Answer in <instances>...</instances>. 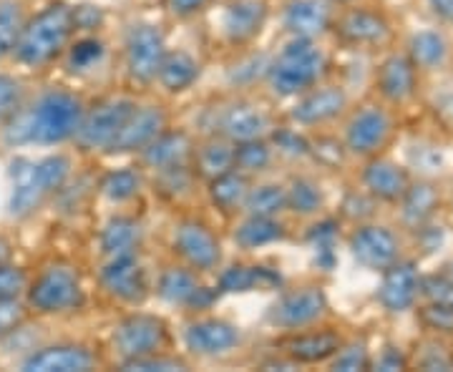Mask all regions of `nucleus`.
I'll list each match as a JSON object with an SVG mask.
<instances>
[{"label":"nucleus","instance_id":"f257e3e1","mask_svg":"<svg viewBox=\"0 0 453 372\" xmlns=\"http://www.w3.org/2000/svg\"><path fill=\"white\" fill-rule=\"evenodd\" d=\"M86 106L76 94L65 88H50L23 106L11 121H5V144L53 146L76 136Z\"/></svg>","mask_w":453,"mask_h":372},{"label":"nucleus","instance_id":"f03ea898","mask_svg":"<svg viewBox=\"0 0 453 372\" xmlns=\"http://www.w3.org/2000/svg\"><path fill=\"white\" fill-rule=\"evenodd\" d=\"M73 35H76L73 5H68L64 0H53L35 16L26 18L13 56L18 64L31 65V68L49 65L71 46Z\"/></svg>","mask_w":453,"mask_h":372},{"label":"nucleus","instance_id":"7ed1b4c3","mask_svg":"<svg viewBox=\"0 0 453 372\" xmlns=\"http://www.w3.org/2000/svg\"><path fill=\"white\" fill-rule=\"evenodd\" d=\"M327 73V53L318 41L290 38L267 61L265 83L277 98H297L318 86Z\"/></svg>","mask_w":453,"mask_h":372},{"label":"nucleus","instance_id":"20e7f679","mask_svg":"<svg viewBox=\"0 0 453 372\" xmlns=\"http://www.w3.org/2000/svg\"><path fill=\"white\" fill-rule=\"evenodd\" d=\"M71 177V159L65 154H50L38 162L16 159L11 163L13 194L8 209L13 216H31L50 196H56Z\"/></svg>","mask_w":453,"mask_h":372},{"label":"nucleus","instance_id":"39448f33","mask_svg":"<svg viewBox=\"0 0 453 372\" xmlns=\"http://www.w3.org/2000/svg\"><path fill=\"white\" fill-rule=\"evenodd\" d=\"M26 305L41 315H68L86 305L81 275L65 262H53L26 287Z\"/></svg>","mask_w":453,"mask_h":372},{"label":"nucleus","instance_id":"423d86ee","mask_svg":"<svg viewBox=\"0 0 453 372\" xmlns=\"http://www.w3.org/2000/svg\"><path fill=\"white\" fill-rule=\"evenodd\" d=\"M169 342H172L169 327L159 315L134 312L113 324L111 347L119 362L154 355V353H166Z\"/></svg>","mask_w":453,"mask_h":372},{"label":"nucleus","instance_id":"0eeeda50","mask_svg":"<svg viewBox=\"0 0 453 372\" xmlns=\"http://www.w3.org/2000/svg\"><path fill=\"white\" fill-rule=\"evenodd\" d=\"M327 309L330 302L320 285H300L277 294V300L267 309V323L282 332H295L323 323Z\"/></svg>","mask_w":453,"mask_h":372},{"label":"nucleus","instance_id":"6e6552de","mask_svg":"<svg viewBox=\"0 0 453 372\" xmlns=\"http://www.w3.org/2000/svg\"><path fill=\"white\" fill-rule=\"evenodd\" d=\"M164 31L154 23H134L124 38V71L134 86L157 83V73L166 56Z\"/></svg>","mask_w":453,"mask_h":372},{"label":"nucleus","instance_id":"1a4fd4ad","mask_svg":"<svg viewBox=\"0 0 453 372\" xmlns=\"http://www.w3.org/2000/svg\"><path fill=\"white\" fill-rule=\"evenodd\" d=\"M134 106H136V101L127 96H111L98 101L96 106H91V109L83 111L81 126L76 131L73 141L79 144L81 151L109 154L116 133L121 131V126L129 118Z\"/></svg>","mask_w":453,"mask_h":372},{"label":"nucleus","instance_id":"9d476101","mask_svg":"<svg viewBox=\"0 0 453 372\" xmlns=\"http://www.w3.org/2000/svg\"><path fill=\"white\" fill-rule=\"evenodd\" d=\"M390 136H393V118L388 111L378 103H368V106H360L348 118L342 146L353 156L371 159L388 146Z\"/></svg>","mask_w":453,"mask_h":372},{"label":"nucleus","instance_id":"9b49d317","mask_svg":"<svg viewBox=\"0 0 453 372\" xmlns=\"http://www.w3.org/2000/svg\"><path fill=\"white\" fill-rule=\"evenodd\" d=\"M174 254L181 259V264L192 267L199 275H207L219 270L222 264V242L211 232L210 224L202 219H181L172 234Z\"/></svg>","mask_w":453,"mask_h":372},{"label":"nucleus","instance_id":"f8f14e48","mask_svg":"<svg viewBox=\"0 0 453 372\" xmlns=\"http://www.w3.org/2000/svg\"><path fill=\"white\" fill-rule=\"evenodd\" d=\"M348 249L360 267L371 272H383L393 262L401 259L403 244H401V237L386 224L363 222V224H356L353 234L348 237Z\"/></svg>","mask_w":453,"mask_h":372},{"label":"nucleus","instance_id":"ddd939ff","mask_svg":"<svg viewBox=\"0 0 453 372\" xmlns=\"http://www.w3.org/2000/svg\"><path fill=\"white\" fill-rule=\"evenodd\" d=\"M157 297L164 300L166 305H172V307L202 312V309H210L214 305L219 292L202 285L199 272H195L192 267H187V264H169V267H164L162 272H159Z\"/></svg>","mask_w":453,"mask_h":372},{"label":"nucleus","instance_id":"4468645a","mask_svg":"<svg viewBox=\"0 0 453 372\" xmlns=\"http://www.w3.org/2000/svg\"><path fill=\"white\" fill-rule=\"evenodd\" d=\"M273 131H275L273 116L262 106L244 98L229 101L214 116V133L229 139L232 144H242L252 139H270Z\"/></svg>","mask_w":453,"mask_h":372},{"label":"nucleus","instance_id":"2eb2a0df","mask_svg":"<svg viewBox=\"0 0 453 372\" xmlns=\"http://www.w3.org/2000/svg\"><path fill=\"white\" fill-rule=\"evenodd\" d=\"M98 285L121 305H142L149 297V277L139 254L104 259L98 270Z\"/></svg>","mask_w":453,"mask_h":372},{"label":"nucleus","instance_id":"dca6fc26","mask_svg":"<svg viewBox=\"0 0 453 372\" xmlns=\"http://www.w3.org/2000/svg\"><path fill=\"white\" fill-rule=\"evenodd\" d=\"M181 340L187 353L195 357H225L242 345V332L237 324L222 317H196L184 327Z\"/></svg>","mask_w":453,"mask_h":372},{"label":"nucleus","instance_id":"f3484780","mask_svg":"<svg viewBox=\"0 0 453 372\" xmlns=\"http://www.w3.org/2000/svg\"><path fill=\"white\" fill-rule=\"evenodd\" d=\"M380 287H378V305L388 315H405L418 305L421 300V272L413 259H398L388 270L380 272Z\"/></svg>","mask_w":453,"mask_h":372},{"label":"nucleus","instance_id":"a211bd4d","mask_svg":"<svg viewBox=\"0 0 453 372\" xmlns=\"http://www.w3.org/2000/svg\"><path fill=\"white\" fill-rule=\"evenodd\" d=\"M348 109V94L342 86L335 83H318L300 94L295 106H292L290 118L300 129H320L325 124L335 121L338 116L345 114Z\"/></svg>","mask_w":453,"mask_h":372},{"label":"nucleus","instance_id":"6ab92c4d","mask_svg":"<svg viewBox=\"0 0 453 372\" xmlns=\"http://www.w3.org/2000/svg\"><path fill=\"white\" fill-rule=\"evenodd\" d=\"M342 345V338L335 330H327L312 324L305 330H295V332H285V338L275 340L277 355L288 357L295 365H320V362H330V357L335 355Z\"/></svg>","mask_w":453,"mask_h":372},{"label":"nucleus","instance_id":"aec40b11","mask_svg":"<svg viewBox=\"0 0 453 372\" xmlns=\"http://www.w3.org/2000/svg\"><path fill=\"white\" fill-rule=\"evenodd\" d=\"M333 33L340 43L350 49H378L388 43L390 23L380 11L372 8H348L333 20Z\"/></svg>","mask_w":453,"mask_h":372},{"label":"nucleus","instance_id":"412c9836","mask_svg":"<svg viewBox=\"0 0 453 372\" xmlns=\"http://www.w3.org/2000/svg\"><path fill=\"white\" fill-rule=\"evenodd\" d=\"M270 18L267 0H229L219 18V33L229 46H250L265 31Z\"/></svg>","mask_w":453,"mask_h":372},{"label":"nucleus","instance_id":"4be33fe9","mask_svg":"<svg viewBox=\"0 0 453 372\" xmlns=\"http://www.w3.org/2000/svg\"><path fill=\"white\" fill-rule=\"evenodd\" d=\"M169 126V114L166 109L157 103H136L131 109L129 118L124 121L121 131L116 133L109 154H134L149 146L164 129Z\"/></svg>","mask_w":453,"mask_h":372},{"label":"nucleus","instance_id":"5701e85b","mask_svg":"<svg viewBox=\"0 0 453 372\" xmlns=\"http://www.w3.org/2000/svg\"><path fill=\"white\" fill-rule=\"evenodd\" d=\"M94 368H98V355L81 342L49 345L23 360L26 372H88Z\"/></svg>","mask_w":453,"mask_h":372},{"label":"nucleus","instance_id":"b1692460","mask_svg":"<svg viewBox=\"0 0 453 372\" xmlns=\"http://www.w3.org/2000/svg\"><path fill=\"white\" fill-rule=\"evenodd\" d=\"M335 11L330 0H290L282 11V26L290 38L320 41L333 31Z\"/></svg>","mask_w":453,"mask_h":372},{"label":"nucleus","instance_id":"393cba45","mask_svg":"<svg viewBox=\"0 0 453 372\" xmlns=\"http://www.w3.org/2000/svg\"><path fill=\"white\" fill-rule=\"evenodd\" d=\"M363 189L375 199V201H386V204H398L403 194L411 186V174L408 169L401 166L393 159H383V156H371L363 174Z\"/></svg>","mask_w":453,"mask_h":372},{"label":"nucleus","instance_id":"a878e982","mask_svg":"<svg viewBox=\"0 0 453 372\" xmlns=\"http://www.w3.org/2000/svg\"><path fill=\"white\" fill-rule=\"evenodd\" d=\"M375 91L388 103H405L418 91V68L408 53H393L375 71Z\"/></svg>","mask_w":453,"mask_h":372},{"label":"nucleus","instance_id":"bb28decb","mask_svg":"<svg viewBox=\"0 0 453 372\" xmlns=\"http://www.w3.org/2000/svg\"><path fill=\"white\" fill-rule=\"evenodd\" d=\"M195 139L184 129H166L139 151L142 163L149 171H162L169 166H179V163H192V154H195Z\"/></svg>","mask_w":453,"mask_h":372},{"label":"nucleus","instance_id":"cd10ccee","mask_svg":"<svg viewBox=\"0 0 453 372\" xmlns=\"http://www.w3.org/2000/svg\"><path fill=\"white\" fill-rule=\"evenodd\" d=\"M282 275L265 264H232L217 279L219 294H244V292L282 290Z\"/></svg>","mask_w":453,"mask_h":372},{"label":"nucleus","instance_id":"c85d7f7f","mask_svg":"<svg viewBox=\"0 0 453 372\" xmlns=\"http://www.w3.org/2000/svg\"><path fill=\"white\" fill-rule=\"evenodd\" d=\"M142 244H144V229L134 216H124V214L111 216L98 234V249L104 259L134 257L139 254Z\"/></svg>","mask_w":453,"mask_h":372},{"label":"nucleus","instance_id":"c756f323","mask_svg":"<svg viewBox=\"0 0 453 372\" xmlns=\"http://www.w3.org/2000/svg\"><path fill=\"white\" fill-rule=\"evenodd\" d=\"M234 244L252 252V249H262L270 244L285 242L288 239V227L280 222V216H257V214H244L242 219L237 222V227L232 232Z\"/></svg>","mask_w":453,"mask_h":372},{"label":"nucleus","instance_id":"7c9ffc66","mask_svg":"<svg viewBox=\"0 0 453 372\" xmlns=\"http://www.w3.org/2000/svg\"><path fill=\"white\" fill-rule=\"evenodd\" d=\"M202 76V64L196 61L189 50H166L162 68L157 73V83L162 86L166 94L179 96L184 91H189Z\"/></svg>","mask_w":453,"mask_h":372},{"label":"nucleus","instance_id":"2f4dec72","mask_svg":"<svg viewBox=\"0 0 453 372\" xmlns=\"http://www.w3.org/2000/svg\"><path fill=\"white\" fill-rule=\"evenodd\" d=\"M192 169H195L196 178H202V181H211V178L232 171L234 169V144L225 136L214 133L207 141L195 146Z\"/></svg>","mask_w":453,"mask_h":372},{"label":"nucleus","instance_id":"473e14b6","mask_svg":"<svg viewBox=\"0 0 453 372\" xmlns=\"http://www.w3.org/2000/svg\"><path fill=\"white\" fill-rule=\"evenodd\" d=\"M398 204H401V222L408 229H418L436 216L441 194L431 181H411L408 192Z\"/></svg>","mask_w":453,"mask_h":372},{"label":"nucleus","instance_id":"72a5a7b5","mask_svg":"<svg viewBox=\"0 0 453 372\" xmlns=\"http://www.w3.org/2000/svg\"><path fill=\"white\" fill-rule=\"evenodd\" d=\"M250 186H252V178L242 171H237V169H232L222 177L207 181V194H210L214 209L222 211L225 216H232V214H240L244 209V199L250 194Z\"/></svg>","mask_w":453,"mask_h":372},{"label":"nucleus","instance_id":"f704fd0d","mask_svg":"<svg viewBox=\"0 0 453 372\" xmlns=\"http://www.w3.org/2000/svg\"><path fill=\"white\" fill-rule=\"evenodd\" d=\"M288 189V211L297 216H318L325 207L323 186L312 177H292Z\"/></svg>","mask_w":453,"mask_h":372},{"label":"nucleus","instance_id":"c9c22d12","mask_svg":"<svg viewBox=\"0 0 453 372\" xmlns=\"http://www.w3.org/2000/svg\"><path fill=\"white\" fill-rule=\"evenodd\" d=\"M144 186V177L139 169L134 166H121L113 169L106 177L98 181V192L104 199H109L111 204H127L131 199H136Z\"/></svg>","mask_w":453,"mask_h":372},{"label":"nucleus","instance_id":"e433bc0d","mask_svg":"<svg viewBox=\"0 0 453 372\" xmlns=\"http://www.w3.org/2000/svg\"><path fill=\"white\" fill-rule=\"evenodd\" d=\"M408 58L418 71H434L449 58V43L438 31L416 33L408 43Z\"/></svg>","mask_w":453,"mask_h":372},{"label":"nucleus","instance_id":"4c0bfd02","mask_svg":"<svg viewBox=\"0 0 453 372\" xmlns=\"http://www.w3.org/2000/svg\"><path fill=\"white\" fill-rule=\"evenodd\" d=\"M288 211V189L282 184L267 181L250 186V194L244 199L242 214H257V216H282Z\"/></svg>","mask_w":453,"mask_h":372},{"label":"nucleus","instance_id":"58836bf2","mask_svg":"<svg viewBox=\"0 0 453 372\" xmlns=\"http://www.w3.org/2000/svg\"><path fill=\"white\" fill-rule=\"evenodd\" d=\"M273 162H275V148L270 144V139H252V141L234 144V169L250 178L265 174Z\"/></svg>","mask_w":453,"mask_h":372},{"label":"nucleus","instance_id":"ea45409f","mask_svg":"<svg viewBox=\"0 0 453 372\" xmlns=\"http://www.w3.org/2000/svg\"><path fill=\"white\" fill-rule=\"evenodd\" d=\"M308 242L315 252V264L323 270V272H333V267L338 264V252H335V244H338V222L333 219H320L318 224H312L308 232Z\"/></svg>","mask_w":453,"mask_h":372},{"label":"nucleus","instance_id":"a19ab883","mask_svg":"<svg viewBox=\"0 0 453 372\" xmlns=\"http://www.w3.org/2000/svg\"><path fill=\"white\" fill-rule=\"evenodd\" d=\"M157 178L154 184L159 186V192L169 199H181V196L192 194L195 184L199 181L192 169V163H179V166H169L162 171H154Z\"/></svg>","mask_w":453,"mask_h":372},{"label":"nucleus","instance_id":"79ce46f5","mask_svg":"<svg viewBox=\"0 0 453 372\" xmlns=\"http://www.w3.org/2000/svg\"><path fill=\"white\" fill-rule=\"evenodd\" d=\"M23 5L16 0H0V58L11 56L23 31Z\"/></svg>","mask_w":453,"mask_h":372},{"label":"nucleus","instance_id":"37998d69","mask_svg":"<svg viewBox=\"0 0 453 372\" xmlns=\"http://www.w3.org/2000/svg\"><path fill=\"white\" fill-rule=\"evenodd\" d=\"M333 370L340 372H363V370H371L372 365V357L371 350H368V345L360 340L353 342H342L340 345V350L335 355L330 357V362H327Z\"/></svg>","mask_w":453,"mask_h":372},{"label":"nucleus","instance_id":"c03bdc74","mask_svg":"<svg viewBox=\"0 0 453 372\" xmlns=\"http://www.w3.org/2000/svg\"><path fill=\"white\" fill-rule=\"evenodd\" d=\"M65 50H68V68L71 71H88V68L101 64L106 56V46L96 35H83Z\"/></svg>","mask_w":453,"mask_h":372},{"label":"nucleus","instance_id":"a18cd8bd","mask_svg":"<svg viewBox=\"0 0 453 372\" xmlns=\"http://www.w3.org/2000/svg\"><path fill=\"white\" fill-rule=\"evenodd\" d=\"M421 297L426 302L453 307V264H446L436 275L423 277Z\"/></svg>","mask_w":453,"mask_h":372},{"label":"nucleus","instance_id":"49530a36","mask_svg":"<svg viewBox=\"0 0 453 372\" xmlns=\"http://www.w3.org/2000/svg\"><path fill=\"white\" fill-rule=\"evenodd\" d=\"M270 144L275 148V156L305 159L310 156V139H305L297 129H277L270 133Z\"/></svg>","mask_w":453,"mask_h":372},{"label":"nucleus","instance_id":"de8ad7c7","mask_svg":"<svg viewBox=\"0 0 453 372\" xmlns=\"http://www.w3.org/2000/svg\"><path fill=\"white\" fill-rule=\"evenodd\" d=\"M121 370H131V372H169V370H187V362L177 355H169V353H154V355H144V357H134V360H124L119 362Z\"/></svg>","mask_w":453,"mask_h":372},{"label":"nucleus","instance_id":"09e8293b","mask_svg":"<svg viewBox=\"0 0 453 372\" xmlns=\"http://www.w3.org/2000/svg\"><path fill=\"white\" fill-rule=\"evenodd\" d=\"M23 98H26L23 83L16 76L0 73V124L11 121L23 109Z\"/></svg>","mask_w":453,"mask_h":372},{"label":"nucleus","instance_id":"8fccbe9b","mask_svg":"<svg viewBox=\"0 0 453 372\" xmlns=\"http://www.w3.org/2000/svg\"><path fill=\"white\" fill-rule=\"evenodd\" d=\"M418 315H421V323L426 330H431L436 335H453V307L426 302L418 309Z\"/></svg>","mask_w":453,"mask_h":372},{"label":"nucleus","instance_id":"3c124183","mask_svg":"<svg viewBox=\"0 0 453 372\" xmlns=\"http://www.w3.org/2000/svg\"><path fill=\"white\" fill-rule=\"evenodd\" d=\"M375 199H372L365 189L363 192H350V194L342 199V216L345 219H350V222H356V224H363V222H368L372 216V211H375Z\"/></svg>","mask_w":453,"mask_h":372},{"label":"nucleus","instance_id":"603ef678","mask_svg":"<svg viewBox=\"0 0 453 372\" xmlns=\"http://www.w3.org/2000/svg\"><path fill=\"white\" fill-rule=\"evenodd\" d=\"M23 320H26V305L18 297H0V340L16 332Z\"/></svg>","mask_w":453,"mask_h":372},{"label":"nucleus","instance_id":"864d4df0","mask_svg":"<svg viewBox=\"0 0 453 372\" xmlns=\"http://www.w3.org/2000/svg\"><path fill=\"white\" fill-rule=\"evenodd\" d=\"M345 154H348L345 146L335 141V139H315V141H310V156L315 162L327 163V166H338Z\"/></svg>","mask_w":453,"mask_h":372},{"label":"nucleus","instance_id":"5fc2aeb1","mask_svg":"<svg viewBox=\"0 0 453 372\" xmlns=\"http://www.w3.org/2000/svg\"><path fill=\"white\" fill-rule=\"evenodd\" d=\"M26 287H28V279L23 270H18L13 264L0 267V297H18Z\"/></svg>","mask_w":453,"mask_h":372},{"label":"nucleus","instance_id":"6e6d98bb","mask_svg":"<svg viewBox=\"0 0 453 372\" xmlns=\"http://www.w3.org/2000/svg\"><path fill=\"white\" fill-rule=\"evenodd\" d=\"M73 23H76V33H91L96 31L104 23V11L98 5H73Z\"/></svg>","mask_w":453,"mask_h":372},{"label":"nucleus","instance_id":"4d7b16f0","mask_svg":"<svg viewBox=\"0 0 453 372\" xmlns=\"http://www.w3.org/2000/svg\"><path fill=\"white\" fill-rule=\"evenodd\" d=\"M418 365H421L423 370H451L453 355L449 350L438 347V342H434V345L423 353V357H418Z\"/></svg>","mask_w":453,"mask_h":372},{"label":"nucleus","instance_id":"13d9d810","mask_svg":"<svg viewBox=\"0 0 453 372\" xmlns=\"http://www.w3.org/2000/svg\"><path fill=\"white\" fill-rule=\"evenodd\" d=\"M371 368H375V370H386V372L405 370V368H408V357H405V353H401V347H393V345H388V347H383V350H380V355L372 360Z\"/></svg>","mask_w":453,"mask_h":372},{"label":"nucleus","instance_id":"bf43d9fd","mask_svg":"<svg viewBox=\"0 0 453 372\" xmlns=\"http://www.w3.org/2000/svg\"><path fill=\"white\" fill-rule=\"evenodd\" d=\"M210 5L211 0H164V8L174 18H195Z\"/></svg>","mask_w":453,"mask_h":372},{"label":"nucleus","instance_id":"052dcab7","mask_svg":"<svg viewBox=\"0 0 453 372\" xmlns=\"http://www.w3.org/2000/svg\"><path fill=\"white\" fill-rule=\"evenodd\" d=\"M413 232H416V239H418V244H421L426 252H434V249H438L443 244V232H441V227H434L431 222L418 229H413Z\"/></svg>","mask_w":453,"mask_h":372},{"label":"nucleus","instance_id":"680f3d73","mask_svg":"<svg viewBox=\"0 0 453 372\" xmlns=\"http://www.w3.org/2000/svg\"><path fill=\"white\" fill-rule=\"evenodd\" d=\"M428 8L438 20L453 26V0H428Z\"/></svg>","mask_w":453,"mask_h":372},{"label":"nucleus","instance_id":"e2e57ef3","mask_svg":"<svg viewBox=\"0 0 453 372\" xmlns=\"http://www.w3.org/2000/svg\"><path fill=\"white\" fill-rule=\"evenodd\" d=\"M5 264H13V247L0 234V267H5Z\"/></svg>","mask_w":453,"mask_h":372},{"label":"nucleus","instance_id":"0e129e2a","mask_svg":"<svg viewBox=\"0 0 453 372\" xmlns=\"http://www.w3.org/2000/svg\"><path fill=\"white\" fill-rule=\"evenodd\" d=\"M333 5H338V3H350V0H330Z\"/></svg>","mask_w":453,"mask_h":372}]
</instances>
